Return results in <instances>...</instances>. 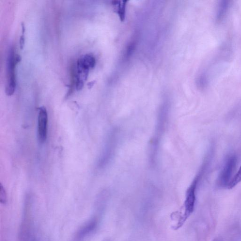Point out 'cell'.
I'll return each instance as SVG.
<instances>
[{
	"label": "cell",
	"mask_w": 241,
	"mask_h": 241,
	"mask_svg": "<svg viewBox=\"0 0 241 241\" xmlns=\"http://www.w3.org/2000/svg\"><path fill=\"white\" fill-rule=\"evenodd\" d=\"M170 114V106L167 103H163L159 109L156 125L153 136L150 142L149 159L151 165L156 163L160 144L168 124Z\"/></svg>",
	"instance_id": "6da1fadb"
},
{
	"label": "cell",
	"mask_w": 241,
	"mask_h": 241,
	"mask_svg": "<svg viewBox=\"0 0 241 241\" xmlns=\"http://www.w3.org/2000/svg\"><path fill=\"white\" fill-rule=\"evenodd\" d=\"M200 176L201 174L199 173L195 177L187 191L186 197L184 204V213L177 223L176 226L177 229H178L183 225L186 220L194 211L196 201V191L200 178Z\"/></svg>",
	"instance_id": "7a4b0ae2"
},
{
	"label": "cell",
	"mask_w": 241,
	"mask_h": 241,
	"mask_svg": "<svg viewBox=\"0 0 241 241\" xmlns=\"http://www.w3.org/2000/svg\"><path fill=\"white\" fill-rule=\"evenodd\" d=\"M118 130L116 128L112 130L108 134L101 158L99 166L104 167L108 164L115 155L118 144Z\"/></svg>",
	"instance_id": "3957f363"
},
{
	"label": "cell",
	"mask_w": 241,
	"mask_h": 241,
	"mask_svg": "<svg viewBox=\"0 0 241 241\" xmlns=\"http://www.w3.org/2000/svg\"><path fill=\"white\" fill-rule=\"evenodd\" d=\"M236 157L234 155H229L226 159L217 179V184L220 187H228L231 180L232 175L236 166Z\"/></svg>",
	"instance_id": "277c9868"
},
{
	"label": "cell",
	"mask_w": 241,
	"mask_h": 241,
	"mask_svg": "<svg viewBox=\"0 0 241 241\" xmlns=\"http://www.w3.org/2000/svg\"><path fill=\"white\" fill-rule=\"evenodd\" d=\"M14 50L11 47L9 50L7 63V72H8V82L6 86V93L8 96H12L13 94L15 91L16 86L15 69L16 64L15 62Z\"/></svg>",
	"instance_id": "5b68a950"
},
{
	"label": "cell",
	"mask_w": 241,
	"mask_h": 241,
	"mask_svg": "<svg viewBox=\"0 0 241 241\" xmlns=\"http://www.w3.org/2000/svg\"><path fill=\"white\" fill-rule=\"evenodd\" d=\"M48 113L46 108L44 106L39 108L38 117V135L40 143H44L47 138Z\"/></svg>",
	"instance_id": "8992f818"
},
{
	"label": "cell",
	"mask_w": 241,
	"mask_h": 241,
	"mask_svg": "<svg viewBox=\"0 0 241 241\" xmlns=\"http://www.w3.org/2000/svg\"><path fill=\"white\" fill-rule=\"evenodd\" d=\"M97 225V221L96 219H92L89 221L78 230L76 235V241L82 240L92 233L95 229Z\"/></svg>",
	"instance_id": "52a82bcc"
},
{
	"label": "cell",
	"mask_w": 241,
	"mask_h": 241,
	"mask_svg": "<svg viewBox=\"0 0 241 241\" xmlns=\"http://www.w3.org/2000/svg\"><path fill=\"white\" fill-rule=\"evenodd\" d=\"M229 7V2L223 0L220 2L218 5L216 14V20L217 22H220L225 18Z\"/></svg>",
	"instance_id": "ba28073f"
},
{
	"label": "cell",
	"mask_w": 241,
	"mask_h": 241,
	"mask_svg": "<svg viewBox=\"0 0 241 241\" xmlns=\"http://www.w3.org/2000/svg\"><path fill=\"white\" fill-rule=\"evenodd\" d=\"M80 60L83 64L89 69L94 68L96 64V60L93 56L90 54H85L80 57Z\"/></svg>",
	"instance_id": "9c48e42d"
},
{
	"label": "cell",
	"mask_w": 241,
	"mask_h": 241,
	"mask_svg": "<svg viewBox=\"0 0 241 241\" xmlns=\"http://www.w3.org/2000/svg\"><path fill=\"white\" fill-rule=\"evenodd\" d=\"M241 182V166L234 176L232 178L228 186L229 189H232Z\"/></svg>",
	"instance_id": "30bf717a"
},
{
	"label": "cell",
	"mask_w": 241,
	"mask_h": 241,
	"mask_svg": "<svg viewBox=\"0 0 241 241\" xmlns=\"http://www.w3.org/2000/svg\"><path fill=\"white\" fill-rule=\"evenodd\" d=\"M125 2H118V3H116V2H114L115 4L117 6V12L119 15L120 19L123 21L125 19Z\"/></svg>",
	"instance_id": "8fae6325"
},
{
	"label": "cell",
	"mask_w": 241,
	"mask_h": 241,
	"mask_svg": "<svg viewBox=\"0 0 241 241\" xmlns=\"http://www.w3.org/2000/svg\"><path fill=\"white\" fill-rule=\"evenodd\" d=\"M7 196L6 190L2 185L0 184V202L2 204H5L7 202Z\"/></svg>",
	"instance_id": "7c38bea8"
},
{
	"label": "cell",
	"mask_w": 241,
	"mask_h": 241,
	"mask_svg": "<svg viewBox=\"0 0 241 241\" xmlns=\"http://www.w3.org/2000/svg\"><path fill=\"white\" fill-rule=\"evenodd\" d=\"M25 45V35L24 34H22L19 39V45L21 50H23Z\"/></svg>",
	"instance_id": "4fadbf2b"
},
{
	"label": "cell",
	"mask_w": 241,
	"mask_h": 241,
	"mask_svg": "<svg viewBox=\"0 0 241 241\" xmlns=\"http://www.w3.org/2000/svg\"><path fill=\"white\" fill-rule=\"evenodd\" d=\"M21 57L20 55L18 54H16L15 56V62L16 64L17 65L19 62H21Z\"/></svg>",
	"instance_id": "5bb4252c"
},
{
	"label": "cell",
	"mask_w": 241,
	"mask_h": 241,
	"mask_svg": "<svg viewBox=\"0 0 241 241\" xmlns=\"http://www.w3.org/2000/svg\"><path fill=\"white\" fill-rule=\"evenodd\" d=\"M95 82V81H93L91 82H90L88 83V86L89 89H91V88H92V87H93L94 84Z\"/></svg>",
	"instance_id": "9a60e30c"
},
{
	"label": "cell",
	"mask_w": 241,
	"mask_h": 241,
	"mask_svg": "<svg viewBox=\"0 0 241 241\" xmlns=\"http://www.w3.org/2000/svg\"><path fill=\"white\" fill-rule=\"evenodd\" d=\"M30 241H36L35 239V238H32V239L30 240Z\"/></svg>",
	"instance_id": "2e32d148"
},
{
	"label": "cell",
	"mask_w": 241,
	"mask_h": 241,
	"mask_svg": "<svg viewBox=\"0 0 241 241\" xmlns=\"http://www.w3.org/2000/svg\"><path fill=\"white\" fill-rule=\"evenodd\" d=\"M220 241L219 239H214V241Z\"/></svg>",
	"instance_id": "e0dca14e"
},
{
	"label": "cell",
	"mask_w": 241,
	"mask_h": 241,
	"mask_svg": "<svg viewBox=\"0 0 241 241\" xmlns=\"http://www.w3.org/2000/svg\"></svg>",
	"instance_id": "ac0fdd59"
}]
</instances>
